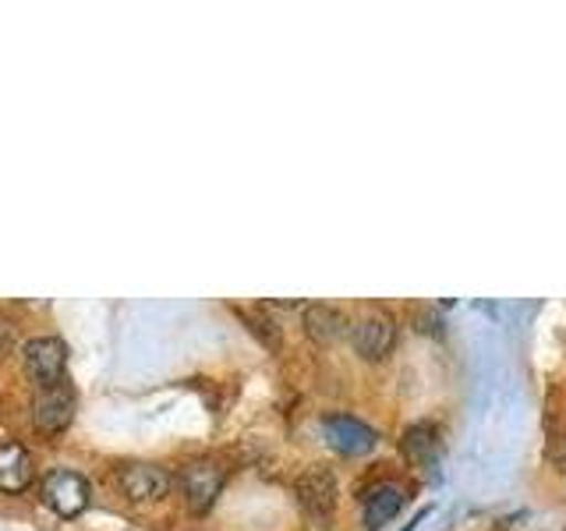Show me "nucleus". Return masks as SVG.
Wrapping results in <instances>:
<instances>
[{"mask_svg": "<svg viewBox=\"0 0 566 531\" xmlns=\"http://www.w3.org/2000/svg\"><path fill=\"white\" fill-rule=\"evenodd\" d=\"M75 412H78V389L67 376L53 386H43L35 389L32 397V425L46 436H57L64 433L71 421H75Z\"/></svg>", "mask_w": 566, "mask_h": 531, "instance_id": "1", "label": "nucleus"}, {"mask_svg": "<svg viewBox=\"0 0 566 531\" xmlns=\"http://www.w3.org/2000/svg\"><path fill=\"white\" fill-rule=\"evenodd\" d=\"M40 500L57 513V518H78V513H85L88 500H93V492H88L85 475L71 468H53L46 471L40 486Z\"/></svg>", "mask_w": 566, "mask_h": 531, "instance_id": "2", "label": "nucleus"}, {"mask_svg": "<svg viewBox=\"0 0 566 531\" xmlns=\"http://www.w3.org/2000/svg\"><path fill=\"white\" fill-rule=\"evenodd\" d=\"M223 482H227V471L220 460H212V457L191 460V465H185V471H181L185 507L191 513H209L212 503H217V496L223 492Z\"/></svg>", "mask_w": 566, "mask_h": 531, "instance_id": "3", "label": "nucleus"}, {"mask_svg": "<svg viewBox=\"0 0 566 531\" xmlns=\"http://www.w3.org/2000/svg\"><path fill=\"white\" fill-rule=\"evenodd\" d=\"M114 482L120 489L124 500L132 503H153V500H164L170 492V471L149 465V460H132V465H120Z\"/></svg>", "mask_w": 566, "mask_h": 531, "instance_id": "4", "label": "nucleus"}, {"mask_svg": "<svg viewBox=\"0 0 566 531\" xmlns=\"http://www.w3.org/2000/svg\"><path fill=\"white\" fill-rule=\"evenodd\" d=\"M297 503L308 513L315 524H329L336 510V475L326 465H312L305 475L297 478Z\"/></svg>", "mask_w": 566, "mask_h": 531, "instance_id": "5", "label": "nucleus"}, {"mask_svg": "<svg viewBox=\"0 0 566 531\" xmlns=\"http://www.w3.org/2000/svg\"><path fill=\"white\" fill-rule=\"evenodd\" d=\"M397 344V323L386 312H365L354 319L350 326V347L361 354L365 362H382Z\"/></svg>", "mask_w": 566, "mask_h": 531, "instance_id": "6", "label": "nucleus"}, {"mask_svg": "<svg viewBox=\"0 0 566 531\" xmlns=\"http://www.w3.org/2000/svg\"><path fill=\"white\" fill-rule=\"evenodd\" d=\"M64 368H67V347L61 336H32L25 344V372L35 383V389L61 383Z\"/></svg>", "mask_w": 566, "mask_h": 531, "instance_id": "7", "label": "nucleus"}, {"mask_svg": "<svg viewBox=\"0 0 566 531\" xmlns=\"http://www.w3.org/2000/svg\"><path fill=\"white\" fill-rule=\"evenodd\" d=\"M323 436L326 442L336 450V454H344V457H361L368 450H376V429L358 418H350V415H326L323 418Z\"/></svg>", "mask_w": 566, "mask_h": 531, "instance_id": "8", "label": "nucleus"}, {"mask_svg": "<svg viewBox=\"0 0 566 531\" xmlns=\"http://www.w3.org/2000/svg\"><path fill=\"white\" fill-rule=\"evenodd\" d=\"M35 460L22 442H0V492H25L32 486Z\"/></svg>", "mask_w": 566, "mask_h": 531, "instance_id": "9", "label": "nucleus"}, {"mask_svg": "<svg viewBox=\"0 0 566 531\" xmlns=\"http://www.w3.org/2000/svg\"><path fill=\"white\" fill-rule=\"evenodd\" d=\"M361 507H365V528L376 531V528H382L386 521H394L397 513H400V507H403V489L397 482H379V486H371L365 492Z\"/></svg>", "mask_w": 566, "mask_h": 531, "instance_id": "10", "label": "nucleus"}, {"mask_svg": "<svg viewBox=\"0 0 566 531\" xmlns=\"http://www.w3.org/2000/svg\"><path fill=\"white\" fill-rule=\"evenodd\" d=\"M305 333L312 336L315 344H333V341H340V336L347 333V315L340 309L315 301V305L305 309Z\"/></svg>", "mask_w": 566, "mask_h": 531, "instance_id": "11", "label": "nucleus"}, {"mask_svg": "<svg viewBox=\"0 0 566 531\" xmlns=\"http://www.w3.org/2000/svg\"><path fill=\"white\" fill-rule=\"evenodd\" d=\"M439 450V436H436V425L429 421H418L411 429L403 433V454L415 460V465H432Z\"/></svg>", "mask_w": 566, "mask_h": 531, "instance_id": "12", "label": "nucleus"}, {"mask_svg": "<svg viewBox=\"0 0 566 531\" xmlns=\"http://www.w3.org/2000/svg\"><path fill=\"white\" fill-rule=\"evenodd\" d=\"M241 319H244V326L252 330L259 341H262V347H270V351H280V344H283V336H280V326L273 323L270 315H259V312H241Z\"/></svg>", "mask_w": 566, "mask_h": 531, "instance_id": "13", "label": "nucleus"}, {"mask_svg": "<svg viewBox=\"0 0 566 531\" xmlns=\"http://www.w3.org/2000/svg\"><path fill=\"white\" fill-rule=\"evenodd\" d=\"M556 465H559V471L566 475V442H563V447H559V454H556Z\"/></svg>", "mask_w": 566, "mask_h": 531, "instance_id": "14", "label": "nucleus"}]
</instances>
